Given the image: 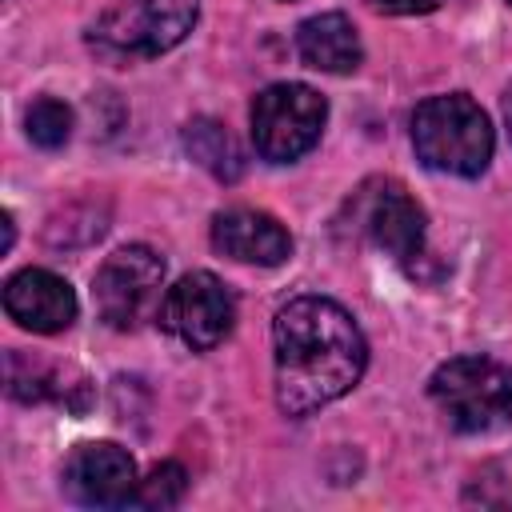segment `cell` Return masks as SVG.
Listing matches in <instances>:
<instances>
[{"label":"cell","instance_id":"obj_1","mask_svg":"<svg viewBox=\"0 0 512 512\" xmlns=\"http://www.w3.org/2000/svg\"><path fill=\"white\" fill-rule=\"evenodd\" d=\"M276 404L284 416H308L364 376L368 344L348 308L328 296H296L272 320Z\"/></svg>","mask_w":512,"mask_h":512},{"label":"cell","instance_id":"obj_2","mask_svg":"<svg viewBox=\"0 0 512 512\" xmlns=\"http://www.w3.org/2000/svg\"><path fill=\"white\" fill-rule=\"evenodd\" d=\"M492 124L468 92L428 96L412 112V148L432 172L480 176L492 160Z\"/></svg>","mask_w":512,"mask_h":512},{"label":"cell","instance_id":"obj_3","mask_svg":"<svg viewBox=\"0 0 512 512\" xmlns=\"http://www.w3.org/2000/svg\"><path fill=\"white\" fill-rule=\"evenodd\" d=\"M428 396L456 432H496L512 424V368L492 356H452L432 380Z\"/></svg>","mask_w":512,"mask_h":512},{"label":"cell","instance_id":"obj_4","mask_svg":"<svg viewBox=\"0 0 512 512\" xmlns=\"http://www.w3.org/2000/svg\"><path fill=\"white\" fill-rule=\"evenodd\" d=\"M200 16V0H124L92 24V48L108 60L160 56L176 48Z\"/></svg>","mask_w":512,"mask_h":512},{"label":"cell","instance_id":"obj_5","mask_svg":"<svg viewBox=\"0 0 512 512\" xmlns=\"http://www.w3.org/2000/svg\"><path fill=\"white\" fill-rule=\"evenodd\" d=\"M324 120H328V104L316 88L296 80L268 84L252 100V144L260 160L292 164L320 140Z\"/></svg>","mask_w":512,"mask_h":512},{"label":"cell","instance_id":"obj_6","mask_svg":"<svg viewBox=\"0 0 512 512\" xmlns=\"http://www.w3.org/2000/svg\"><path fill=\"white\" fill-rule=\"evenodd\" d=\"M160 288H164V260L144 244L116 248L92 276L96 312L108 328L120 332L136 328L140 320L152 316V308L164 304Z\"/></svg>","mask_w":512,"mask_h":512},{"label":"cell","instance_id":"obj_7","mask_svg":"<svg viewBox=\"0 0 512 512\" xmlns=\"http://www.w3.org/2000/svg\"><path fill=\"white\" fill-rule=\"evenodd\" d=\"M160 324L184 340L196 352L216 348L232 324H236V300L224 288V280H216L212 272H188L180 276L160 304Z\"/></svg>","mask_w":512,"mask_h":512},{"label":"cell","instance_id":"obj_8","mask_svg":"<svg viewBox=\"0 0 512 512\" xmlns=\"http://www.w3.org/2000/svg\"><path fill=\"white\" fill-rule=\"evenodd\" d=\"M136 488V464L112 440L76 444L64 460V492L84 508H132Z\"/></svg>","mask_w":512,"mask_h":512},{"label":"cell","instance_id":"obj_9","mask_svg":"<svg viewBox=\"0 0 512 512\" xmlns=\"http://www.w3.org/2000/svg\"><path fill=\"white\" fill-rule=\"evenodd\" d=\"M364 232L372 236L376 248H384L392 260L412 264L424 256V240H428V220L424 208L396 184V180H380L364 200Z\"/></svg>","mask_w":512,"mask_h":512},{"label":"cell","instance_id":"obj_10","mask_svg":"<svg viewBox=\"0 0 512 512\" xmlns=\"http://www.w3.org/2000/svg\"><path fill=\"white\" fill-rule=\"evenodd\" d=\"M4 312L28 332H64L76 320V292L48 268H24L4 284Z\"/></svg>","mask_w":512,"mask_h":512},{"label":"cell","instance_id":"obj_11","mask_svg":"<svg viewBox=\"0 0 512 512\" xmlns=\"http://www.w3.org/2000/svg\"><path fill=\"white\" fill-rule=\"evenodd\" d=\"M212 248L240 264L276 268L292 256L288 228L260 208H224L212 216Z\"/></svg>","mask_w":512,"mask_h":512},{"label":"cell","instance_id":"obj_12","mask_svg":"<svg viewBox=\"0 0 512 512\" xmlns=\"http://www.w3.org/2000/svg\"><path fill=\"white\" fill-rule=\"evenodd\" d=\"M4 380H8V396L20 404H40V400H56L72 412H84L92 400V388L80 372H72L68 364H44L20 348H12L4 356Z\"/></svg>","mask_w":512,"mask_h":512},{"label":"cell","instance_id":"obj_13","mask_svg":"<svg viewBox=\"0 0 512 512\" xmlns=\"http://www.w3.org/2000/svg\"><path fill=\"white\" fill-rule=\"evenodd\" d=\"M296 52L308 68L316 72H332V76H344V72H356L360 60H364V48H360V36L352 28V20L344 12H320V16H308L300 28H296Z\"/></svg>","mask_w":512,"mask_h":512},{"label":"cell","instance_id":"obj_14","mask_svg":"<svg viewBox=\"0 0 512 512\" xmlns=\"http://www.w3.org/2000/svg\"><path fill=\"white\" fill-rule=\"evenodd\" d=\"M184 148H188V156H192L204 172H212V176L224 180V184L240 180V172H244L240 144L232 140V132H228L224 124H216V120H208V116H196V120L184 124Z\"/></svg>","mask_w":512,"mask_h":512},{"label":"cell","instance_id":"obj_15","mask_svg":"<svg viewBox=\"0 0 512 512\" xmlns=\"http://www.w3.org/2000/svg\"><path fill=\"white\" fill-rule=\"evenodd\" d=\"M24 128H28V140L40 144V148H60L68 136H72V108L56 96H40L28 104L24 112Z\"/></svg>","mask_w":512,"mask_h":512},{"label":"cell","instance_id":"obj_16","mask_svg":"<svg viewBox=\"0 0 512 512\" xmlns=\"http://www.w3.org/2000/svg\"><path fill=\"white\" fill-rule=\"evenodd\" d=\"M184 488H188V472H184L180 464L164 460V464H156V468H152V472L140 480L132 508H160V512H164V508L180 504Z\"/></svg>","mask_w":512,"mask_h":512},{"label":"cell","instance_id":"obj_17","mask_svg":"<svg viewBox=\"0 0 512 512\" xmlns=\"http://www.w3.org/2000/svg\"><path fill=\"white\" fill-rule=\"evenodd\" d=\"M368 8L388 12V16H420V12L440 8V0H368Z\"/></svg>","mask_w":512,"mask_h":512},{"label":"cell","instance_id":"obj_18","mask_svg":"<svg viewBox=\"0 0 512 512\" xmlns=\"http://www.w3.org/2000/svg\"><path fill=\"white\" fill-rule=\"evenodd\" d=\"M504 124H508V140H512V84L504 88Z\"/></svg>","mask_w":512,"mask_h":512},{"label":"cell","instance_id":"obj_19","mask_svg":"<svg viewBox=\"0 0 512 512\" xmlns=\"http://www.w3.org/2000/svg\"><path fill=\"white\" fill-rule=\"evenodd\" d=\"M508 4H512V0H508Z\"/></svg>","mask_w":512,"mask_h":512}]
</instances>
